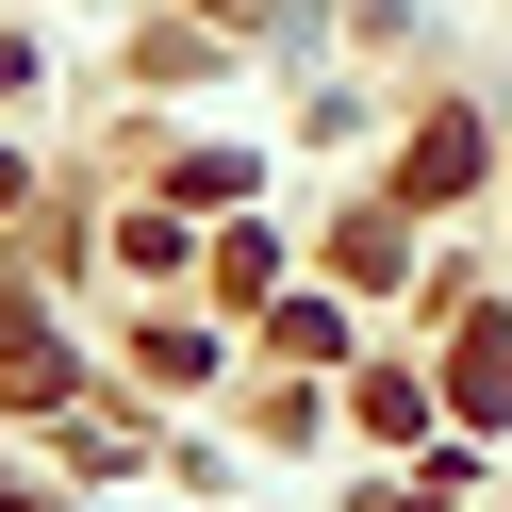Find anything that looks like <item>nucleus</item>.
Here are the masks:
<instances>
[{
	"mask_svg": "<svg viewBox=\"0 0 512 512\" xmlns=\"http://www.w3.org/2000/svg\"><path fill=\"white\" fill-rule=\"evenodd\" d=\"M446 397H463L479 430H496V397H512V314H479V331L446 347Z\"/></svg>",
	"mask_w": 512,
	"mask_h": 512,
	"instance_id": "obj_1",
	"label": "nucleus"
},
{
	"mask_svg": "<svg viewBox=\"0 0 512 512\" xmlns=\"http://www.w3.org/2000/svg\"><path fill=\"white\" fill-rule=\"evenodd\" d=\"M463 182H479V133H463V116H430V133H413V199H463Z\"/></svg>",
	"mask_w": 512,
	"mask_h": 512,
	"instance_id": "obj_2",
	"label": "nucleus"
}]
</instances>
